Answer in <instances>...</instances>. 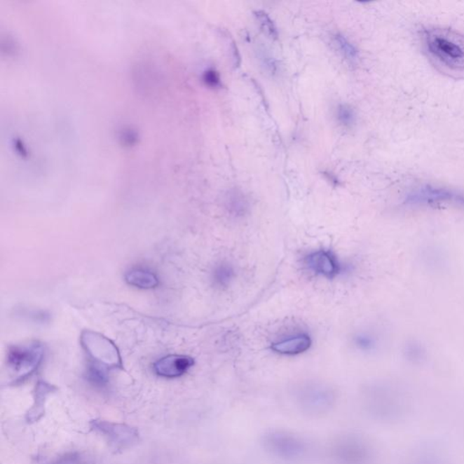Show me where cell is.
I'll use <instances>...</instances> for the list:
<instances>
[{
  "instance_id": "cell-15",
  "label": "cell",
  "mask_w": 464,
  "mask_h": 464,
  "mask_svg": "<svg viewBox=\"0 0 464 464\" xmlns=\"http://www.w3.org/2000/svg\"><path fill=\"white\" fill-rule=\"evenodd\" d=\"M254 15L263 32H264L268 38L277 39L278 36V29L270 15H268V13H266L265 11H256Z\"/></svg>"
},
{
  "instance_id": "cell-19",
  "label": "cell",
  "mask_w": 464,
  "mask_h": 464,
  "mask_svg": "<svg viewBox=\"0 0 464 464\" xmlns=\"http://www.w3.org/2000/svg\"><path fill=\"white\" fill-rule=\"evenodd\" d=\"M205 81L212 88H219L221 86V79H219V75L218 72H216L215 70H209L208 72L205 74Z\"/></svg>"
},
{
  "instance_id": "cell-8",
  "label": "cell",
  "mask_w": 464,
  "mask_h": 464,
  "mask_svg": "<svg viewBox=\"0 0 464 464\" xmlns=\"http://www.w3.org/2000/svg\"><path fill=\"white\" fill-rule=\"evenodd\" d=\"M57 388L43 380H39L36 383L35 392H34V403L26 414L27 423H33L38 422L45 416L46 404L49 397L57 391Z\"/></svg>"
},
{
  "instance_id": "cell-14",
  "label": "cell",
  "mask_w": 464,
  "mask_h": 464,
  "mask_svg": "<svg viewBox=\"0 0 464 464\" xmlns=\"http://www.w3.org/2000/svg\"><path fill=\"white\" fill-rule=\"evenodd\" d=\"M107 370V368L90 362L86 370V377L92 385L97 388H104L108 383Z\"/></svg>"
},
{
  "instance_id": "cell-12",
  "label": "cell",
  "mask_w": 464,
  "mask_h": 464,
  "mask_svg": "<svg viewBox=\"0 0 464 464\" xmlns=\"http://www.w3.org/2000/svg\"><path fill=\"white\" fill-rule=\"evenodd\" d=\"M235 277H236V273H235L234 267L227 261L219 263L212 272L213 283L219 289L230 286Z\"/></svg>"
},
{
  "instance_id": "cell-6",
  "label": "cell",
  "mask_w": 464,
  "mask_h": 464,
  "mask_svg": "<svg viewBox=\"0 0 464 464\" xmlns=\"http://www.w3.org/2000/svg\"><path fill=\"white\" fill-rule=\"evenodd\" d=\"M305 265L313 273L329 280L335 278L341 272V265L329 250H317L305 258Z\"/></svg>"
},
{
  "instance_id": "cell-1",
  "label": "cell",
  "mask_w": 464,
  "mask_h": 464,
  "mask_svg": "<svg viewBox=\"0 0 464 464\" xmlns=\"http://www.w3.org/2000/svg\"><path fill=\"white\" fill-rule=\"evenodd\" d=\"M423 50L442 72L464 76V35L447 27H432L423 31Z\"/></svg>"
},
{
  "instance_id": "cell-7",
  "label": "cell",
  "mask_w": 464,
  "mask_h": 464,
  "mask_svg": "<svg viewBox=\"0 0 464 464\" xmlns=\"http://www.w3.org/2000/svg\"><path fill=\"white\" fill-rule=\"evenodd\" d=\"M194 360L188 355H170L153 364L154 372L165 378H177L193 367Z\"/></svg>"
},
{
  "instance_id": "cell-13",
  "label": "cell",
  "mask_w": 464,
  "mask_h": 464,
  "mask_svg": "<svg viewBox=\"0 0 464 464\" xmlns=\"http://www.w3.org/2000/svg\"><path fill=\"white\" fill-rule=\"evenodd\" d=\"M334 43L342 57L350 64L357 63L358 60V51L357 48L349 41L342 34L336 33L334 36Z\"/></svg>"
},
{
  "instance_id": "cell-18",
  "label": "cell",
  "mask_w": 464,
  "mask_h": 464,
  "mask_svg": "<svg viewBox=\"0 0 464 464\" xmlns=\"http://www.w3.org/2000/svg\"><path fill=\"white\" fill-rule=\"evenodd\" d=\"M355 344L358 348L363 349H368L372 348L374 345V340L372 337L363 334V335H360L355 337Z\"/></svg>"
},
{
  "instance_id": "cell-10",
  "label": "cell",
  "mask_w": 464,
  "mask_h": 464,
  "mask_svg": "<svg viewBox=\"0 0 464 464\" xmlns=\"http://www.w3.org/2000/svg\"><path fill=\"white\" fill-rule=\"evenodd\" d=\"M225 209L233 217H243L249 212L250 203L243 191L231 190L225 196Z\"/></svg>"
},
{
  "instance_id": "cell-9",
  "label": "cell",
  "mask_w": 464,
  "mask_h": 464,
  "mask_svg": "<svg viewBox=\"0 0 464 464\" xmlns=\"http://www.w3.org/2000/svg\"><path fill=\"white\" fill-rule=\"evenodd\" d=\"M312 340L308 335L295 336L289 339L281 340L272 345V350L280 355H296L302 354L311 348Z\"/></svg>"
},
{
  "instance_id": "cell-2",
  "label": "cell",
  "mask_w": 464,
  "mask_h": 464,
  "mask_svg": "<svg viewBox=\"0 0 464 464\" xmlns=\"http://www.w3.org/2000/svg\"><path fill=\"white\" fill-rule=\"evenodd\" d=\"M404 204L414 208H435L441 206L464 208V193L454 189L437 185H420L405 195Z\"/></svg>"
},
{
  "instance_id": "cell-5",
  "label": "cell",
  "mask_w": 464,
  "mask_h": 464,
  "mask_svg": "<svg viewBox=\"0 0 464 464\" xmlns=\"http://www.w3.org/2000/svg\"><path fill=\"white\" fill-rule=\"evenodd\" d=\"M81 343L93 363L107 369L122 367L118 348L107 336L93 331H85L81 336Z\"/></svg>"
},
{
  "instance_id": "cell-4",
  "label": "cell",
  "mask_w": 464,
  "mask_h": 464,
  "mask_svg": "<svg viewBox=\"0 0 464 464\" xmlns=\"http://www.w3.org/2000/svg\"><path fill=\"white\" fill-rule=\"evenodd\" d=\"M91 430L101 435L116 453L128 450L140 442V432L126 423L95 419L90 422Z\"/></svg>"
},
{
  "instance_id": "cell-3",
  "label": "cell",
  "mask_w": 464,
  "mask_h": 464,
  "mask_svg": "<svg viewBox=\"0 0 464 464\" xmlns=\"http://www.w3.org/2000/svg\"><path fill=\"white\" fill-rule=\"evenodd\" d=\"M44 354V346L38 342L11 346L8 351L7 364L15 376V382L22 381L35 372Z\"/></svg>"
},
{
  "instance_id": "cell-11",
  "label": "cell",
  "mask_w": 464,
  "mask_h": 464,
  "mask_svg": "<svg viewBox=\"0 0 464 464\" xmlns=\"http://www.w3.org/2000/svg\"><path fill=\"white\" fill-rule=\"evenodd\" d=\"M125 278L129 285L142 289H151L159 286V280L150 271L132 270L128 271Z\"/></svg>"
},
{
  "instance_id": "cell-17",
  "label": "cell",
  "mask_w": 464,
  "mask_h": 464,
  "mask_svg": "<svg viewBox=\"0 0 464 464\" xmlns=\"http://www.w3.org/2000/svg\"><path fill=\"white\" fill-rule=\"evenodd\" d=\"M336 118L343 128H351L355 125L357 116L350 105L339 104L336 109Z\"/></svg>"
},
{
  "instance_id": "cell-16",
  "label": "cell",
  "mask_w": 464,
  "mask_h": 464,
  "mask_svg": "<svg viewBox=\"0 0 464 464\" xmlns=\"http://www.w3.org/2000/svg\"><path fill=\"white\" fill-rule=\"evenodd\" d=\"M45 464H93L91 460L79 451H69Z\"/></svg>"
}]
</instances>
